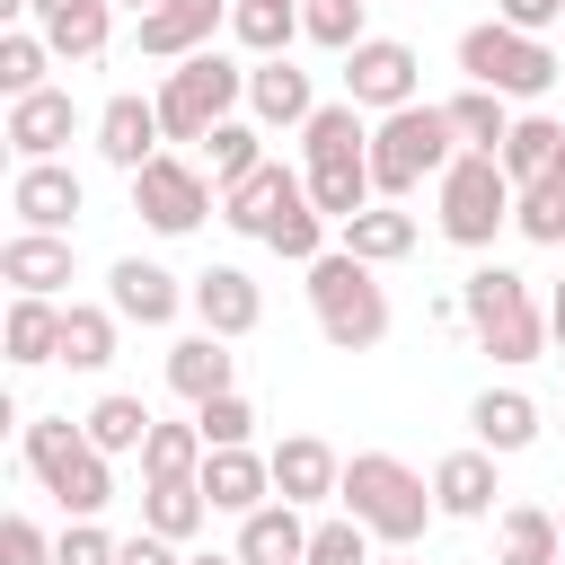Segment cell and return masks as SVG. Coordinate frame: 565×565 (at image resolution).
Listing matches in <instances>:
<instances>
[{"label":"cell","instance_id":"6da1fadb","mask_svg":"<svg viewBox=\"0 0 565 565\" xmlns=\"http://www.w3.org/2000/svg\"><path fill=\"white\" fill-rule=\"evenodd\" d=\"M300 150H309V168H300V177H309V203H318L335 230L380 203V185H371V124H362L353 97L318 106V115L300 124Z\"/></svg>","mask_w":565,"mask_h":565},{"label":"cell","instance_id":"7a4b0ae2","mask_svg":"<svg viewBox=\"0 0 565 565\" xmlns=\"http://www.w3.org/2000/svg\"><path fill=\"white\" fill-rule=\"evenodd\" d=\"M335 503L380 539V547H415L433 521H441V503H433V477H415L397 450H353L344 459V486H335Z\"/></svg>","mask_w":565,"mask_h":565},{"label":"cell","instance_id":"3957f363","mask_svg":"<svg viewBox=\"0 0 565 565\" xmlns=\"http://www.w3.org/2000/svg\"><path fill=\"white\" fill-rule=\"evenodd\" d=\"M309 318H318V335H327L335 353H371V344H388V291H380V265L327 247V256L309 265Z\"/></svg>","mask_w":565,"mask_h":565},{"label":"cell","instance_id":"277c9868","mask_svg":"<svg viewBox=\"0 0 565 565\" xmlns=\"http://www.w3.org/2000/svg\"><path fill=\"white\" fill-rule=\"evenodd\" d=\"M433 203H441V238H450V247H468V256H486V247L512 230L521 185L503 177V159H494V150H459V159L433 177Z\"/></svg>","mask_w":565,"mask_h":565},{"label":"cell","instance_id":"5b68a950","mask_svg":"<svg viewBox=\"0 0 565 565\" xmlns=\"http://www.w3.org/2000/svg\"><path fill=\"white\" fill-rule=\"evenodd\" d=\"M459 318L494 362H539L547 353V309L530 300V274H512V265H477L459 282Z\"/></svg>","mask_w":565,"mask_h":565},{"label":"cell","instance_id":"8992f818","mask_svg":"<svg viewBox=\"0 0 565 565\" xmlns=\"http://www.w3.org/2000/svg\"><path fill=\"white\" fill-rule=\"evenodd\" d=\"M450 159H459V132H450L441 106H397V115L371 124V185H380V203H406Z\"/></svg>","mask_w":565,"mask_h":565},{"label":"cell","instance_id":"52a82bcc","mask_svg":"<svg viewBox=\"0 0 565 565\" xmlns=\"http://www.w3.org/2000/svg\"><path fill=\"white\" fill-rule=\"evenodd\" d=\"M459 71H468V88H494V97L530 106V97L556 88L565 62H556L547 35H521V26H503V18H477V26L459 35Z\"/></svg>","mask_w":565,"mask_h":565},{"label":"cell","instance_id":"ba28073f","mask_svg":"<svg viewBox=\"0 0 565 565\" xmlns=\"http://www.w3.org/2000/svg\"><path fill=\"white\" fill-rule=\"evenodd\" d=\"M247 106V71L230 62V53H194V62H177L168 79H159V124H168V141H212V124H230Z\"/></svg>","mask_w":565,"mask_h":565},{"label":"cell","instance_id":"9c48e42d","mask_svg":"<svg viewBox=\"0 0 565 565\" xmlns=\"http://www.w3.org/2000/svg\"><path fill=\"white\" fill-rule=\"evenodd\" d=\"M344 97L380 124V115H397V106H424V62H415V44H397V35H362L353 53H344Z\"/></svg>","mask_w":565,"mask_h":565},{"label":"cell","instance_id":"30bf717a","mask_svg":"<svg viewBox=\"0 0 565 565\" xmlns=\"http://www.w3.org/2000/svg\"><path fill=\"white\" fill-rule=\"evenodd\" d=\"M221 203V185L194 168V159H177V150H159L141 177H132V212L159 230V238H185V230H203V212Z\"/></svg>","mask_w":565,"mask_h":565},{"label":"cell","instance_id":"8fae6325","mask_svg":"<svg viewBox=\"0 0 565 565\" xmlns=\"http://www.w3.org/2000/svg\"><path fill=\"white\" fill-rule=\"evenodd\" d=\"M230 9H238V0H159V9L132 26V44H141L150 62H168V71H177V62L212 53V35L230 26Z\"/></svg>","mask_w":565,"mask_h":565},{"label":"cell","instance_id":"7c38bea8","mask_svg":"<svg viewBox=\"0 0 565 565\" xmlns=\"http://www.w3.org/2000/svg\"><path fill=\"white\" fill-rule=\"evenodd\" d=\"M185 309L203 318V335L238 344V335H256V318H265V291H256V274H247V265H203V274L185 282Z\"/></svg>","mask_w":565,"mask_h":565},{"label":"cell","instance_id":"4fadbf2b","mask_svg":"<svg viewBox=\"0 0 565 565\" xmlns=\"http://www.w3.org/2000/svg\"><path fill=\"white\" fill-rule=\"evenodd\" d=\"M88 132H97V159H106V168H124V177H141V168L159 159V141H168L159 97H132V88H124V97H106Z\"/></svg>","mask_w":565,"mask_h":565},{"label":"cell","instance_id":"5bb4252c","mask_svg":"<svg viewBox=\"0 0 565 565\" xmlns=\"http://www.w3.org/2000/svg\"><path fill=\"white\" fill-rule=\"evenodd\" d=\"M9 212H18V230L71 238V221L88 212V185H79L62 159H44V168H18V177H9Z\"/></svg>","mask_w":565,"mask_h":565},{"label":"cell","instance_id":"9a60e30c","mask_svg":"<svg viewBox=\"0 0 565 565\" xmlns=\"http://www.w3.org/2000/svg\"><path fill=\"white\" fill-rule=\"evenodd\" d=\"M71 132H79V106H71V88H35V97H18L9 106V150H18V168H44V159H62L71 150Z\"/></svg>","mask_w":565,"mask_h":565},{"label":"cell","instance_id":"2e32d148","mask_svg":"<svg viewBox=\"0 0 565 565\" xmlns=\"http://www.w3.org/2000/svg\"><path fill=\"white\" fill-rule=\"evenodd\" d=\"M106 309H115L124 327H168V318L185 309V282H177L168 265H150V256H115V274H106Z\"/></svg>","mask_w":565,"mask_h":565},{"label":"cell","instance_id":"e0dca14e","mask_svg":"<svg viewBox=\"0 0 565 565\" xmlns=\"http://www.w3.org/2000/svg\"><path fill=\"white\" fill-rule=\"evenodd\" d=\"M300 194H309V177H300V168H274V159H265L256 177L221 185V221H230L238 238H265V230H274V221H282V212H291Z\"/></svg>","mask_w":565,"mask_h":565},{"label":"cell","instance_id":"ac0fdd59","mask_svg":"<svg viewBox=\"0 0 565 565\" xmlns=\"http://www.w3.org/2000/svg\"><path fill=\"white\" fill-rule=\"evenodd\" d=\"M26 26L53 44V62H97L115 35V0H35Z\"/></svg>","mask_w":565,"mask_h":565},{"label":"cell","instance_id":"d6986e66","mask_svg":"<svg viewBox=\"0 0 565 565\" xmlns=\"http://www.w3.org/2000/svg\"><path fill=\"white\" fill-rule=\"evenodd\" d=\"M247 115L265 124V132H300L309 115H318V88H309V71L282 53V62H247Z\"/></svg>","mask_w":565,"mask_h":565},{"label":"cell","instance_id":"ffe728a7","mask_svg":"<svg viewBox=\"0 0 565 565\" xmlns=\"http://www.w3.org/2000/svg\"><path fill=\"white\" fill-rule=\"evenodd\" d=\"M265 459H274V494H282V503H300V512H309V503H327V494L344 486V459H335L318 433H291V441H274Z\"/></svg>","mask_w":565,"mask_h":565},{"label":"cell","instance_id":"44dd1931","mask_svg":"<svg viewBox=\"0 0 565 565\" xmlns=\"http://www.w3.org/2000/svg\"><path fill=\"white\" fill-rule=\"evenodd\" d=\"M0 282L26 291V300H62V282H71V238H53V230H18V238L0 247Z\"/></svg>","mask_w":565,"mask_h":565},{"label":"cell","instance_id":"7402d4cb","mask_svg":"<svg viewBox=\"0 0 565 565\" xmlns=\"http://www.w3.org/2000/svg\"><path fill=\"white\" fill-rule=\"evenodd\" d=\"M168 388H177L185 406H212V397L238 388V353H230L221 335H177V344H168Z\"/></svg>","mask_w":565,"mask_h":565},{"label":"cell","instance_id":"603a6c76","mask_svg":"<svg viewBox=\"0 0 565 565\" xmlns=\"http://www.w3.org/2000/svg\"><path fill=\"white\" fill-rule=\"evenodd\" d=\"M494 450H450V459H433V503H441V521H486L494 512Z\"/></svg>","mask_w":565,"mask_h":565},{"label":"cell","instance_id":"cb8c5ba5","mask_svg":"<svg viewBox=\"0 0 565 565\" xmlns=\"http://www.w3.org/2000/svg\"><path fill=\"white\" fill-rule=\"evenodd\" d=\"M309 530H318V521H300V503L274 494V503H256V512L238 521V547H230V556H238V565H300V556H309Z\"/></svg>","mask_w":565,"mask_h":565},{"label":"cell","instance_id":"d4e9b609","mask_svg":"<svg viewBox=\"0 0 565 565\" xmlns=\"http://www.w3.org/2000/svg\"><path fill=\"white\" fill-rule=\"evenodd\" d=\"M203 503L247 521L256 503H274V459H265V450H212V459H203Z\"/></svg>","mask_w":565,"mask_h":565},{"label":"cell","instance_id":"484cf974","mask_svg":"<svg viewBox=\"0 0 565 565\" xmlns=\"http://www.w3.org/2000/svg\"><path fill=\"white\" fill-rule=\"evenodd\" d=\"M415 212L406 203H371V212H353L344 230H335V247L344 256H362V265H397V256H415Z\"/></svg>","mask_w":565,"mask_h":565},{"label":"cell","instance_id":"4316f807","mask_svg":"<svg viewBox=\"0 0 565 565\" xmlns=\"http://www.w3.org/2000/svg\"><path fill=\"white\" fill-rule=\"evenodd\" d=\"M468 433H477V450L512 459V450L539 441V397H521V388H486V397L468 406Z\"/></svg>","mask_w":565,"mask_h":565},{"label":"cell","instance_id":"83f0119b","mask_svg":"<svg viewBox=\"0 0 565 565\" xmlns=\"http://www.w3.org/2000/svg\"><path fill=\"white\" fill-rule=\"evenodd\" d=\"M494 565H565V530L547 503H503L494 521Z\"/></svg>","mask_w":565,"mask_h":565},{"label":"cell","instance_id":"f1b7e54d","mask_svg":"<svg viewBox=\"0 0 565 565\" xmlns=\"http://www.w3.org/2000/svg\"><path fill=\"white\" fill-rule=\"evenodd\" d=\"M0 344H9V362H18V371H35V362H62V300H26V291H9Z\"/></svg>","mask_w":565,"mask_h":565},{"label":"cell","instance_id":"f546056e","mask_svg":"<svg viewBox=\"0 0 565 565\" xmlns=\"http://www.w3.org/2000/svg\"><path fill=\"white\" fill-rule=\"evenodd\" d=\"M150 424H159V415H150V406L132 397V388H106V397H97V406L79 415V433H88V450H106V459H124V450H141V441H150Z\"/></svg>","mask_w":565,"mask_h":565},{"label":"cell","instance_id":"4dcf8cb0","mask_svg":"<svg viewBox=\"0 0 565 565\" xmlns=\"http://www.w3.org/2000/svg\"><path fill=\"white\" fill-rule=\"evenodd\" d=\"M203 433L194 424H150V441H141V486H203Z\"/></svg>","mask_w":565,"mask_h":565},{"label":"cell","instance_id":"1f68e13d","mask_svg":"<svg viewBox=\"0 0 565 565\" xmlns=\"http://www.w3.org/2000/svg\"><path fill=\"white\" fill-rule=\"evenodd\" d=\"M441 115H450L459 150H503L512 141V97H494V88H459V97H441Z\"/></svg>","mask_w":565,"mask_h":565},{"label":"cell","instance_id":"d6a6232c","mask_svg":"<svg viewBox=\"0 0 565 565\" xmlns=\"http://www.w3.org/2000/svg\"><path fill=\"white\" fill-rule=\"evenodd\" d=\"M556 150H565V124H556V115H512V141H503L494 159H503L512 185H539V177L556 168Z\"/></svg>","mask_w":565,"mask_h":565},{"label":"cell","instance_id":"836d02e7","mask_svg":"<svg viewBox=\"0 0 565 565\" xmlns=\"http://www.w3.org/2000/svg\"><path fill=\"white\" fill-rule=\"evenodd\" d=\"M115 309H97V300H62V362L71 371H106L115 362Z\"/></svg>","mask_w":565,"mask_h":565},{"label":"cell","instance_id":"e575fe53","mask_svg":"<svg viewBox=\"0 0 565 565\" xmlns=\"http://www.w3.org/2000/svg\"><path fill=\"white\" fill-rule=\"evenodd\" d=\"M230 35H238V53L282 62L291 35H300V9H282V0H238V9H230Z\"/></svg>","mask_w":565,"mask_h":565},{"label":"cell","instance_id":"d590c367","mask_svg":"<svg viewBox=\"0 0 565 565\" xmlns=\"http://www.w3.org/2000/svg\"><path fill=\"white\" fill-rule=\"evenodd\" d=\"M256 168H265V132H256V115L212 124V141H203V177H212V185H238V177H256Z\"/></svg>","mask_w":565,"mask_h":565},{"label":"cell","instance_id":"8d00e7d4","mask_svg":"<svg viewBox=\"0 0 565 565\" xmlns=\"http://www.w3.org/2000/svg\"><path fill=\"white\" fill-rule=\"evenodd\" d=\"M44 494H53L71 521H97V512L115 503V459H106V450H79V459H71V468H62Z\"/></svg>","mask_w":565,"mask_h":565},{"label":"cell","instance_id":"74e56055","mask_svg":"<svg viewBox=\"0 0 565 565\" xmlns=\"http://www.w3.org/2000/svg\"><path fill=\"white\" fill-rule=\"evenodd\" d=\"M512 230H521L530 247H565V150H556V168H547L539 185H521V203H512Z\"/></svg>","mask_w":565,"mask_h":565},{"label":"cell","instance_id":"f35d334b","mask_svg":"<svg viewBox=\"0 0 565 565\" xmlns=\"http://www.w3.org/2000/svg\"><path fill=\"white\" fill-rule=\"evenodd\" d=\"M212 521V503H203V486H141V530H159V539H194Z\"/></svg>","mask_w":565,"mask_h":565},{"label":"cell","instance_id":"ab89813d","mask_svg":"<svg viewBox=\"0 0 565 565\" xmlns=\"http://www.w3.org/2000/svg\"><path fill=\"white\" fill-rule=\"evenodd\" d=\"M44 62H53V44H44L35 26H9V35H0V97L18 106V97H35V88H53Z\"/></svg>","mask_w":565,"mask_h":565},{"label":"cell","instance_id":"60d3db41","mask_svg":"<svg viewBox=\"0 0 565 565\" xmlns=\"http://www.w3.org/2000/svg\"><path fill=\"white\" fill-rule=\"evenodd\" d=\"M362 9L371 0H300V35L327 44V53H353L362 44Z\"/></svg>","mask_w":565,"mask_h":565},{"label":"cell","instance_id":"b9f144b4","mask_svg":"<svg viewBox=\"0 0 565 565\" xmlns=\"http://www.w3.org/2000/svg\"><path fill=\"white\" fill-rule=\"evenodd\" d=\"M194 433H203V450H247V441H256V406L230 388V397L194 406Z\"/></svg>","mask_w":565,"mask_h":565},{"label":"cell","instance_id":"7bdbcfd3","mask_svg":"<svg viewBox=\"0 0 565 565\" xmlns=\"http://www.w3.org/2000/svg\"><path fill=\"white\" fill-rule=\"evenodd\" d=\"M300 565H380V556H371V530H362L353 512H335V521L309 530V556H300Z\"/></svg>","mask_w":565,"mask_h":565},{"label":"cell","instance_id":"ee69618b","mask_svg":"<svg viewBox=\"0 0 565 565\" xmlns=\"http://www.w3.org/2000/svg\"><path fill=\"white\" fill-rule=\"evenodd\" d=\"M124 556V539H106L97 521H62V539H53V565H115Z\"/></svg>","mask_w":565,"mask_h":565},{"label":"cell","instance_id":"f6af8a7d","mask_svg":"<svg viewBox=\"0 0 565 565\" xmlns=\"http://www.w3.org/2000/svg\"><path fill=\"white\" fill-rule=\"evenodd\" d=\"M0 565H53V539H44L26 512H9V521H0Z\"/></svg>","mask_w":565,"mask_h":565},{"label":"cell","instance_id":"bcb514c9","mask_svg":"<svg viewBox=\"0 0 565 565\" xmlns=\"http://www.w3.org/2000/svg\"><path fill=\"white\" fill-rule=\"evenodd\" d=\"M494 18H503V26H521V35H547V26L565 18V0H494Z\"/></svg>","mask_w":565,"mask_h":565},{"label":"cell","instance_id":"7dc6e473","mask_svg":"<svg viewBox=\"0 0 565 565\" xmlns=\"http://www.w3.org/2000/svg\"><path fill=\"white\" fill-rule=\"evenodd\" d=\"M115 565H185V547H177V539H159V530H132Z\"/></svg>","mask_w":565,"mask_h":565},{"label":"cell","instance_id":"c3c4849f","mask_svg":"<svg viewBox=\"0 0 565 565\" xmlns=\"http://www.w3.org/2000/svg\"><path fill=\"white\" fill-rule=\"evenodd\" d=\"M547 344H556V353H565V282H556V291H547Z\"/></svg>","mask_w":565,"mask_h":565},{"label":"cell","instance_id":"681fc988","mask_svg":"<svg viewBox=\"0 0 565 565\" xmlns=\"http://www.w3.org/2000/svg\"><path fill=\"white\" fill-rule=\"evenodd\" d=\"M185 565H238V556H221V547H194V556H185Z\"/></svg>","mask_w":565,"mask_h":565},{"label":"cell","instance_id":"f907efd6","mask_svg":"<svg viewBox=\"0 0 565 565\" xmlns=\"http://www.w3.org/2000/svg\"><path fill=\"white\" fill-rule=\"evenodd\" d=\"M26 9H35V0H0V18H9V26H18V18H26Z\"/></svg>","mask_w":565,"mask_h":565},{"label":"cell","instance_id":"816d5d0a","mask_svg":"<svg viewBox=\"0 0 565 565\" xmlns=\"http://www.w3.org/2000/svg\"><path fill=\"white\" fill-rule=\"evenodd\" d=\"M380 565H424V556H415V547H388V556H380Z\"/></svg>","mask_w":565,"mask_h":565},{"label":"cell","instance_id":"f5cc1de1","mask_svg":"<svg viewBox=\"0 0 565 565\" xmlns=\"http://www.w3.org/2000/svg\"><path fill=\"white\" fill-rule=\"evenodd\" d=\"M115 9H132V18H150V9H159V0H115Z\"/></svg>","mask_w":565,"mask_h":565},{"label":"cell","instance_id":"db71d44e","mask_svg":"<svg viewBox=\"0 0 565 565\" xmlns=\"http://www.w3.org/2000/svg\"><path fill=\"white\" fill-rule=\"evenodd\" d=\"M282 9H300V0H282Z\"/></svg>","mask_w":565,"mask_h":565},{"label":"cell","instance_id":"11a10c76","mask_svg":"<svg viewBox=\"0 0 565 565\" xmlns=\"http://www.w3.org/2000/svg\"><path fill=\"white\" fill-rule=\"evenodd\" d=\"M556 530H565V512H556Z\"/></svg>","mask_w":565,"mask_h":565}]
</instances>
